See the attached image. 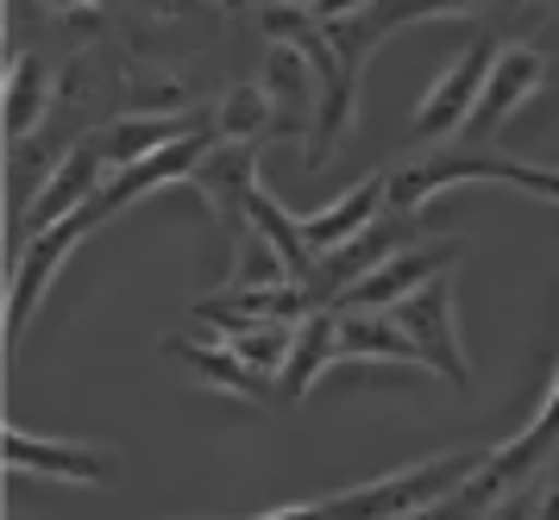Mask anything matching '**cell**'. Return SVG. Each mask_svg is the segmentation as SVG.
Returning <instances> with one entry per match:
<instances>
[{"label": "cell", "instance_id": "d6986e66", "mask_svg": "<svg viewBox=\"0 0 559 520\" xmlns=\"http://www.w3.org/2000/svg\"><path fill=\"white\" fill-rule=\"evenodd\" d=\"M333 351H340V307H321L296 326V346H289V364L277 376V408H296V401L314 396V383L333 371Z\"/></svg>", "mask_w": 559, "mask_h": 520}, {"label": "cell", "instance_id": "7402d4cb", "mask_svg": "<svg viewBox=\"0 0 559 520\" xmlns=\"http://www.w3.org/2000/svg\"><path fill=\"white\" fill-rule=\"evenodd\" d=\"M221 332H227V346L239 351L258 376H271V383L283 376L289 346H296V326H221Z\"/></svg>", "mask_w": 559, "mask_h": 520}, {"label": "cell", "instance_id": "7a4b0ae2", "mask_svg": "<svg viewBox=\"0 0 559 520\" xmlns=\"http://www.w3.org/2000/svg\"><path fill=\"white\" fill-rule=\"evenodd\" d=\"M547 464H559V364H554V383H547V401L534 408V421L490 451V464L459 489V501L472 508V520H484L497 501H509L528 476L547 471Z\"/></svg>", "mask_w": 559, "mask_h": 520}, {"label": "cell", "instance_id": "603a6c76", "mask_svg": "<svg viewBox=\"0 0 559 520\" xmlns=\"http://www.w3.org/2000/svg\"><path fill=\"white\" fill-rule=\"evenodd\" d=\"M127 107L132 113H189V82H177V75H132Z\"/></svg>", "mask_w": 559, "mask_h": 520}, {"label": "cell", "instance_id": "30bf717a", "mask_svg": "<svg viewBox=\"0 0 559 520\" xmlns=\"http://www.w3.org/2000/svg\"><path fill=\"white\" fill-rule=\"evenodd\" d=\"M189 189L202 195V207L214 220L227 226L233 239L246 232V214H252V195L264 189V176H258V145H233V138H214V150L202 157V170L189 176Z\"/></svg>", "mask_w": 559, "mask_h": 520}, {"label": "cell", "instance_id": "8fae6325", "mask_svg": "<svg viewBox=\"0 0 559 520\" xmlns=\"http://www.w3.org/2000/svg\"><path fill=\"white\" fill-rule=\"evenodd\" d=\"M264 95L277 107V125H271V138H314V125H321V75L308 63L296 45H264Z\"/></svg>", "mask_w": 559, "mask_h": 520}, {"label": "cell", "instance_id": "3957f363", "mask_svg": "<svg viewBox=\"0 0 559 520\" xmlns=\"http://www.w3.org/2000/svg\"><path fill=\"white\" fill-rule=\"evenodd\" d=\"M497 38H472V45L459 50L447 70L428 82V95L415 100V145L421 150H440V145H459V132H465V120H472V107H478L484 82H490V70H497Z\"/></svg>", "mask_w": 559, "mask_h": 520}, {"label": "cell", "instance_id": "8992f818", "mask_svg": "<svg viewBox=\"0 0 559 520\" xmlns=\"http://www.w3.org/2000/svg\"><path fill=\"white\" fill-rule=\"evenodd\" d=\"M540 88H547V57H540L534 45H503L497 50V70H490V82H484V95H478V107H472V120H465V132H459V150H490L497 132H503Z\"/></svg>", "mask_w": 559, "mask_h": 520}, {"label": "cell", "instance_id": "cb8c5ba5", "mask_svg": "<svg viewBox=\"0 0 559 520\" xmlns=\"http://www.w3.org/2000/svg\"><path fill=\"white\" fill-rule=\"evenodd\" d=\"M371 7H378V0H314L308 13H314L321 25H353V20H365Z\"/></svg>", "mask_w": 559, "mask_h": 520}, {"label": "cell", "instance_id": "6da1fadb", "mask_svg": "<svg viewBox=\"0 0 559 520\" xmlns=\"http://www.w3.org/2000/svg\"><path fill=\"white\" fill-rule=\"evenodd\" d=\"M484 464H490V451H478V446L433 451V458H415L403 471H383V476L353 483V489H333V496H321V508H328V520H408V515L440 508L447 496H459Z\"/></svg>", "mask_w": 559, "mask_h": 520}, {"label": "cell", "instance_id": "484cf974", "mask_svg": "<svg viewBox=\"0 0 559 520\" xmlns=\"http://www.w3.org/2000/svg\"><path fill=\"white\" fill-rule=\"evenodd\" d=\"M221 7H227V13H233V7H246V0H221Z\"/></svg>", "mask_w": 559, "mask_h": 520}, {"label": "cell", "instance_id": "ffe728a7", "mask_svg": "<svg viewBox=\"0 0 559 520\" xmlns=\"http://www.w3.org/2000/svg\"><path fill=\"white\" fill-rule=\"evenodd\" d=\"M214 138H233V145H258V138H271V125H277V107L264 95V82H227L221 100H214Z\"/></svg>", "mask_w": 559, "mask_h": 520}, {"label": "cell", "instance_id": "d4e9b609", "mask_svg": "<svg viewBox=\"0 0 559 520\" xmlns=\"http://www.w3.org/2000/svg\"><path fill=\"white\" fill-rule=\"evenodd\" d=\"M38 7H45L51 20H82V13H88L95 0H38Z\"/></svg>", "mask_w": 559, "mask_h": 520}, {"label": "cell", "instance_id": "9c48e42d", "mask_svg": "<svg viewBox=\"0 0 559 520\" xmlns=\"http://www.w3.org/2000/svg\"><path fill=\"white\" fill-rule=\"evenodd\" d=\"M107 176H114V170H107L102 145H95V138H76V145H70V157L51 170V182L38 189V201H32L20 220H13V251H26L32 239H38V232H51V226L76 220L82 207L102 195Z\"/></svg>", "mask_w": 559, "mask_h": 520}, {"label": "cell", "instance_id": "e0dca14e", "mask_svg": "<svg viewBox=\"0 0 559 520\" xmlns=\"http://www.w3.org/2000/svg\"><path fill=\"white\" fill-rule=\"evenodd\" d=\"M202 113H120V120H107L95 132V145H102L107 170H132V164H145L157 150H170L177 138L189 132H202Z\"/></svg>", "mask_w": 559, "mask_h": 520}, {"label": "cell", "instance_id": "5b68a950", "mask_svg": "<svg viewBox=\"0 0 559 520\" xmlns=\"http://www.w3.org/2000/svg\"><path fill=\"white\" fill-rule=\"evenodd\" d=\"M415 239H428V232H421V214H383L378 226H365L358 239H346L340 251H328V257L314 264V276H308V289H314L321 307H340L365 276H378L383 264L403 257Z\"/></svg>", "mask_w": 559, "mask_h": 520}, {"label": "cell", "instance_id": "ac0fdd59", "mask_svg": "<svg viewBox=\"0 0 559 520\" xmlns=\"http://www.w3.org/2000/svg\"><path fill=\"white\" fill-rule=\"evenodd\" d=\"M57 82H63L57 63H51V57H38V50H20V57L7 63V145L38 138V132L51 125Z\"/></svg>", "mask_w": 559, "mask_h": 520}, {"label": "cell", "instance_id": "ba28073f", "mask_svg": "<svg viewBox=\"0 0 559 520\" xmlns=\"http://www.w3.org/2000/svg\"><path fill=\"white\" fill-rule=\"evenodd\" d=\"M7 471L45 476V483H88V489H107V483H120V451L88 446V439H51V433L7 426Z\"/></svg>", "mask_w": 559, "mask_h": 520}, {"label": "cell", "instance_id": "2e32d148", "mask_svg": "<svg viewBox=\"0 0 559 520\" xmlns=\"http://www.w3.org/2000/svg\"><path fill=\"white\" fill-rule=\"evenodd\" d=\"M383 189H390V170H371L358 176L353 189L340 201H328V207H314V214H302V232H308V251H314V264L328 257V251H340L346 239H358L365 226L383 220Z\"/></svg>", "mask_w": 559, "mask_h": 520}, {"label": "cell", "instance_id": "44dd1931", "mask_svg": "<svg viewBox=\"0 0 559 520\" xmlns=\"http://www.w3.org/2000/svg\"><path fill=\"white\" fill-rule=\"evenodd\" d=\"M227 282H239V289H277V282H296V270L283 264V251L258 232V226H246L239 239H233V276Z\"/></svg>", "mask_w": 559, "mask_h": 520}, {"label": "cell", "instance_id": "9a60e30c", "mask_svg": "<svg viewBox=\"0 0 559 520\" xmlns=\"http://www.w3.org/2000/svg\"><path fill=\"white\" fill-rule=\"evenodd\" d=\"M340 364H403L415 376H433V364L421 358V346L408 339V326L383 307H340V351H333V371Z\"/></svg>", "mask_w": 559, "mask_h": 520}, {"label": "cell", "instance_id": "277c9868", "mask_svg": "<svg viewBox=\"0 0 559 520\" xmlns=\"http://www.w3.org/2000/svg\"><path fill=\"white\" fill-rule=\"evenodd\" d=\"M396 321L408 326V339L421 346V358L433 364V376H447L453 389H472V351H465V332H459V282L453 270L421 282L408 301L390 307Z\"/></svg>", "mask_w": 559, "mask_h": 520}, {"label": "cell", "instance_id": "5bb4252c", "mask_svg": "<svg viewBox=\"0 0 559 520\" xmlns=\"http://www.w3.org/2000/svg\"><path fill=\"white\" fill-rule=\"evenodd\" d=\"M459 251H465V239L459 232H447V239H415V245L403 251V257H390L378 276H365L353 295L340 301V307H396V301H408L421 282H433V276H447L459 264Z\"/></svg>", "mask_w": 559, "mask_h": 520}, {"label": "cell", "instance_id": "7c38bea8", "mask_svg": "<svg viewBox=\"0 0 559 520\" xmlns=\"http://www.w3.org/2000/svg\"><path fill=\"white\" fill-rule=\"evenodd\" d=\"M164 351L177 358V364H189V376L195 383H207V389H221V396L233 401H252V408H277V383L271 376H258L239 351L227 346V332L214 326V332H195V339H164Z\"/></svg>", "mask_w": 559, "mask_h": 520}, {"label": "cell", "instance_id": "4fadbf2b", "mask_svg": "<svg viewBox=\"0 0 559 520\" xmlns=\"http://www.w3.org/2000/svg\"><path fill=\"white\" fill-rule=\"evenodd\" d=\"M308 314H321V301L308 282H277V289H239L227 282L221 295L195 301L202 326H302Z\"/></svg>", "mask_w": 559, "mask_h": 520}, {"label": "cell", "instance_id": "52a82bcc", "mask_svg": "<svg viewBox=\"0 0 559 520\" xmlns=\"http://www.w3.org/2000/svg\"><path fill=\"white\" fill-rule=\"evenodd\" d=\"M82 239H88V220L76 214V220L38 232L26 251H13V276H7V346H20V339H26V326L38 321V307H45V295H51L57 270L76 257Z\"/></svg>", "mask_w": 559, "mask_h": 520}, {"label": "cell", "instance_id": "4316f807", "mask_svg": "<svg viewBox=\"0 0 559 520\" xmlns=\"http://www.w3.org/2000/svg\"><path fill=\"white\" fill-rule=\"evenodd\" d=\"M289 7H314V0H289Z\"/></svg>", "mask_w": 559, "mask_h": 520}]
</instances>
